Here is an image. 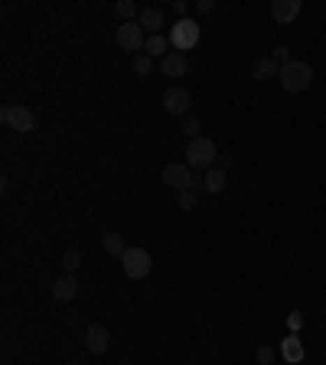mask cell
I'll return each instance as SVG.
<instances>
[{
	"instance_id": "cell-16",
	"label": "cell",
	"mask_w": 326,
	"mask_h": 365,
	"mask_svg": "<svg viewBox=\"0 0 326 365\" xmlns=\"http://www.w3.org/2000/svg\"><path fill=\"white\" fill-rule=\"evenodd\" d=\"M144 52H147L150 59L154 56H170V36H163V33H157V36H147V42H144Z\"/></svg>"
},
{
	"instance_id": "cell-15",
	"label": "cell",
	"mask_w": 326,
	"mask_h": 365,
	"mask_svg": "<svg viewBox=\"0 0 326 365\" xmlns=\"http://www.w3.org/2000/svg\"><path fill=\"white\" fill-rule=\"evenodd\" d=\"M281 355H284L287 362H300L304 359V339L300 336H287L284 343H281Z\"/></svg>"
},
{
	"instance_id": "cell-17",
	"label": "cell",
	"mask_w": 326,
	"mask_h": 365,
	"mask_svg": "<svg viewBox=\"0 0 326 365\" xmlns=\"http://www.w3.org/2000/svg\"><path fill=\"white\" fill-rule=\"evenodd\" d=\"M225 170H218V166H212V170H206V193H222L225 189Z\"/></svg>"
},
{
	"instance_id": "cell-8",
	"label": "cell",
	"mask_w": 326,
	"mask_h": 365,
	"mask_svg": "<svg viewBox=\"0 0 326 365\" xmlns=\"http://www.w3.org/2000/svg\"><path fill=\"white\" fill-rule=\"evenodd\" d=\"M163 182H167L170 189H177V193H186L189 182H193V170H189L186 163H167L163 166Z\"/></svg>"
},
{
	"instance_id": "cell-24",
	"label": "cell",
	"mask_w": 326,
	"mask_h": 365,
	"mask_svg": "<svg viewBox=\"0 0 326 365\" xmlns=\"http://www.w3.org/2000/svg\"><path fill=\"white\" fill-rule=\"evenodd\" d=\"M196 196L199 193H193V189L179 193V209H183V212H193V209H196Z\"/></svg>"
},
{
	"instance_id": "cell-11",
	"label": "cell",
	"mask_w": 326,
	"mask_h": 365,
	"mask_svg": "<svg viewBox=\"0 0 326 365\" xmlns=\"http://www.w3.org/2000/svg\"><path fill=\"white\" fill-rule=\"evenodd\" d=\"M52 297L59 300V304H69L79 297V281H75V274H62L52 281Z\"/></svg>"
},
{
	"instance_id": "cell-13",
	"label": "cell",
	"mask_w": 326,
	"mask_h": 365,
	"mask_svg": "<svg viewBox=\"0 0 326 365\" xmlns=\"http://www.w3.org/2000/svg\"><path fill=\"white\" fill-rule=\"evenodd\" d=\"M138 26H140V30H147L150 36H157V33L167 26V20H163V10H160V7H147V10H140Z\"/></svg>"
},
{
	"instance_id": "cell-22",
	"label": "cell",
	"mask_w": 326,
	"mask_h": 365,
	"mask_svg": "<svg viewBox=\"0 0 326 365\" xmlns=\"http://www.w3.org/2000/svg\"><path fill=\"white\" fill-rule=\"evenodd\" d=\"M62 267H66L69 274L79 271V267H82V251H66V254H62Z\"/></svg>"
},
{
	"instance_id": "cell-20",
	"label": "cell",
	"mask_w": 326,
	"mask_h": 365,
	"mask_svg": "<svg viewBox=\"0 0 326 365\" xmlns=\"http://www.w3.org/2000/svg\"><path fill=\"white\" fill-rule=\"evenodd\" d=\"M114 13H118L124 23H131L134 17H140V10H138V3H134V0H118V3H114Z\"/></svg>"
},
{
	"instance_id": "cell-27",
	"label": "cell",
	"mask_w": 326,
	"mask_h": 365,
	"mask_svg": "<svg viewBox=\"0 0 326 365\" xmlns=\"http://www.w3.org/2000/svg\"><path fill=\"white\" fill-rule=\"evenodd\" d=\"M196 7H199V13H212L216 10V0H199Z\"/></svg>"
},
{
	"instance_id": "cell-3",
	"label": "cell",
	"mask_w": 326,
	"mask_h": 365,
	"mask_svg": "<svg viewBox=\"0 0 326 365\" xmlns=\"http://www.w3.org/2000/svg\"><path fill=\"white\" fill-rule=\"evenodd\" d=\"M199 42V23L196 20H177L170 26V46L177 52H189Z\"/></svg>"
},
{
	"instance_id": "cell-26",
	"label": "cell",
	"mask_w": 326,
	"mask_h": 365,
	"mask_svg": "<svg viewBox=\"0 0 326 365\" xmlns=\"http://www.w3.org/2000/svg\"><path fill=\"white\" fill-rule=\"evenodd\" d=\"M216 166H218V170H228V166H232V157H228V153H218V157H216Z\"/></svg>"
},
{
	"instance_id": "cell-5",
	"label": "cell",
	"mask_w": 326,
	"mask_h": 365,
	"mask_svg": "<svg viewBox=\"0 0 326 365\" xmlns=\"http://www.w3.org/2000/svg\"><path fill=\"white\" fill-rule=\"evenodd\" d=\"M121 264H124V274H128L131 281H144L150 274V267H154L147 248H128L124 258H121Z\"/></svg>"
},
{
	"instance_id": "cell-14",
	"label": "cell",
	"mask_w": 326,
	"mask_h": 365,
	"mask_svg": "<svg viewBox=\"0 0 326 365\" xmlns=\"http://www.w3.org/2000/svg\"><path fill=\"white\" fill-rule=\"evenodd\" d=\"M251 75H255L258 81H271V79H277V75H281V65H277V62L267 56V59H258L255 65H251Z\"/></svg>"
},
{
	"instance_id": "cell-12",
	"label": "cell",
	"mask_w": 326,
	"mask_h": 365,
	"mask_svg": "<svg viewBox=\"0 0 326 365\" xmlns=\"http://www.w3.org/2000/svg\"><path fill=\"white\" fill-rule=\"evenodd\" d=\"M300 13V0H271V17L277 23H294Z\"/></svg>"
},
{
	"instance_id": "cell-25",
	"label": "cell",
	"mask_w": 326,
	"mask_h": 365,
	"mask_svg": "<svg viewBox=\"0 0 326 365\" xmlns=\"http://www.w3.org/2000/svg\"><path fill=\"white\" fill-rule=\"evenodd\" d=\"M271 59H274L277 65H287V62H290V49H287V46H277V49L271 52Z\"/></svg>"
},
{
	"instance_id": "cell-19",
	"label": "cell",
	"mask_w": 326,
	"mask_h": 365,
	"mask_svg": "<svg viewBox=\"0 0 326 365\" xmlns=\"http://www.w3.org/2000/svg\"><path fill=\"white\" fill-rule=\"evenodd\" d=\"M105 251L114 254V258H124V251H128V244H124V238H121L118 232H108L105 235Z\"/></svg>"
},
{
	"instance_id": "cell-21",
	"label": "cell",
	"mask_w": 326,
	"mask_h": 365,
	"mask_svg": "<svg viewBox=\"0 0 326 365\" xmlns=\"http://www.w3.org/2000/svg\"><path fill=\"white\" fill-rule=\"evenodd\" d=\"M202 121H199L196 114H189V118H183V134H186L189 141H196V137H202Z\"/></svg>"
},
{
	"instance_id": "cell-2",
	"label": "cell",
	"mask_w": 326,
	"mask_h": 365,
	"mask_svg": "<svg viewBox=\"0 0 326 365\" xmlns=\"http://www.w3.org/2000/svg\"><path fill=\"white\" fill-rule=\"evenodd\" d=\"M218 150H216V143L209 141V137H196V141H189L186 143V166L189 170H212V163H216Z\"/></svg>"
},
{
	"instance_id": "cell-1",
	"label": "cell",
	"mask_w": 326,
	"mask_h": 365,
	"mask_svg": "<svg viewBox=\"0 0 326 365\" xmlns=\"http://www.w3.org/2000/svg\"><path fill=\"white\" fill-rule=\"evenodd\" d=\"M281 88L284 91H306L313 85V65L310 62H300V59H290L287 65H281Z\"/></svg>"
},
{
	"instance_id": "cell-9",
	"label": "cell",
	"mask_w": 326,
	"mask_h": 365,
	"mask_svg": "<svg viewBox=\"0 0 326 365\" xmlns=\"http://www.w3.org/2000/svg\"><path fill=\"white\" fill-rule=\"evenodd\" d=\"M108 345H111V329L105 323H91L89 329H85V349H89L91 355L108 352Z\"/></svg>"
},
{
	"instance_id": "cell-28",
	"label": "cell",
	"mask_w": 326,
	"mask_h": 365,
	"mask_svg": "<svg viewBox=\"0 0 326 365\" xmlns=\"http://www.w3.org/2000/svg\"><path fill=\"white\" fill-rule=\"evenodd\" d=\"M173 10L179 13V20H186V10H189V7L183 3V0H173Z\"/></svg>"
},
{
	"instance_id": "cell-10",
	"label": "cell",
	"mask_w": 326,
	"mask_h": 365,
	"mask_svg": "<svg viewBox=\"0 0 326 365\" xmlns=\"http://www.w3.org/2000/svg\"><path fill=\"white\" fill-rule=\"evenodd\" d=\"M160 69H163V75H167V79H183V75H186L189 72V59H186V52H170V56H163V59H160Z\"/></svg>"
},
{
	"instance_id": "cell-23",
	"label": "cell",
	"mask_w": 326,
	"mask_h": 365,
	"mask_svg": "<svg viewBox=\"0 0 326 365\" xmlns=\"http://www.w3.org/2000/svg\"><path fill=\"white\" fill-rule=\"evenodd\" d=\"M258 365H274L277 352H274V345H258V352H255Z\"/></svg>"
},
{
	"instance_id": "cell-4",
	"label": "cell",
	"mask_w": 326,
	"mask_h": 365,
	"mask_svg": "<svg viewBox=\"0 0 326 365\" xmlns=\"http://www.w3.org/2000/svg\"><path fill=\"white\" fill-rule=\"evenodd\" d=\"M0 121L7 124L10 131L30 134L33 127H36V114H33L27 104H3V111H0Z\"/></svg>"
},
{
	"instance_id": "cell-18",
	"label": "cell",
	"mask_w": 326,
	"mask_h": 365,
	"mask_svg": "<svg viewBox=\"0 0 326 365\" xmlns=\"http://www.w3.org/2000/svg\"><path fill=\"white\" fill-rule=\"evenodd\" d=\"M131 72H134V75H140V79H147L150 72H154V59H150L147 52H138V56L131 59Z\"/></svg>"
},
{
	"instance_id": "cell-6",
	"label": "cell",
	"mask_w": 326,
	"mask_h": 365,
	"mask_svg": "<svg viewBox=\"0 0 326 365\" xmlns=\"http://www.w3.org/2000/svg\"><path fill=\"white\" fill-rule=\"evenodd\" d=\"M189 108H193V91L179 88V85L163 91V111L167 114H173V118H189Z\"/></svg>"
},
{
	"instance_id": "cell-7",
	"label": "cell",
	"mask_w": 326,
	"mask_h": 365,
	"mask_svg": "<svg viewBox=\"0 0 326 365\" xmlns=\"http://www.w3.org/2000/svg\"><path fill=\"white\" fill-rule=\"evenodd\" d=\"M114 40H118V46H121L124 52H134V56H138V52L144 49L147 36H144V30H140L138 23H121V26H118V36H114Z\"/></svg>"
}]
</instances>
